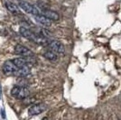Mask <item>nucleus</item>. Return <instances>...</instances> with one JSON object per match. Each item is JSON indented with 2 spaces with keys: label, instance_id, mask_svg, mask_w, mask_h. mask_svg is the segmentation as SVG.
<instances>
[{
  "label": "nucleus",
  "instance_id": "0eeeda50",
  "mask_svg": "<svg viewBox=\"0 0 121 120\" xmlns=\"http://www.w3.org/2000/svg\"><path fill=\"white\" fill-rule=\"evenodd\" d=\"M47 108V106L43 103L36 104V105L32 106L30 108L28 109V114L30 116H36L42 114L43 111H45Z\"/></svg>",
  "mask_w": 121,
  "mask_h": 120
},
{
  "label": "nucleus",
  "instance_id": "1a4fd4ad",
  "mask_svg": "<svg viewBox=\"0 0 121 120\" xmlns=\"http://www.w3.org/2000/svg\"><path fill=\"white\" fill-rule=\"evenodd\" d=\"M42 15H44L45 17H47L48 19H50L51 21H58L60 19V15L59 14L55 12V11H52V10H43L42 12Z\"/></svg>",
  "mask_w": 121,
  "mask_h": 120
},
{
  "label": "nucleus",
  "instance_id": "9b49d317",
  "mask_svg": "<svg viewBox=\"0 0 121 120\" xmlns=\"http://www.w3.org/2000/svg\"><path fill=\"white\" fill-rule=\"evenodd\" d=\"M30 67L28 65H25L24 67H21V68H18L17 71L15 72V76L19 77V78H24V77H26L30 73Z\"/></svg>",
  "mask_w": 121,
  "mask_h": 120
},
{
  "label": "nucleus",
  "instance_id": "f257e3e1",
  "mask_svg": "<svg viewBox=\"0 0 121 120\" xmlns=\"http://www.w3.org/2000/svg\"><path fill=\"white\" fill-rule=\"evenodd\" d=\"M20 34L22 36H24L25 38L28 39V40L33 41L34 43H35L37 44L43 45V46H47L50 41L47 39V37L41 34H36L34 32L31 30L25 28V27H21L20 28Z\"/></svg>",
  "mask_w": 121,
  "mask_h": 120
},
{
  "label": "nucleus",
  "instance_id": "39448f33",
  "mask_svg": "<svg viewBox=\"0 0 121 120\" xmlns=\"http://www.w3.org/2000/svg\"><path fill=\"white\" fill-rule=\"evenodd\" d=\"M19 5L23 10L26 12L27 14H31V15H39L40 14V11L38 10V8H36L35 5H31L28 2H25V1H20L19 2Z\"/></svg>",
  "mask_w": 121,
  "mask_h": 120
},
{
  "label": "nucleus",
  "instance_id": "4468645a",
  "mask_svg": "<svg viewBox=\"0 0 121 120\" xmlns=\"http://www.w3.org/2000/svg\"><path fill=\"white\" fill-rule=\"evenodd\" d=\"M0 98H1V95H0Z\"/></svg>",
  "mask_w": 121,
  "mask_h": 120
},
{
  "label": "nucleus",
  "instance_id": "6e6552de",
  "mask_svg": "<svg viewBox=\"0 0 121 120\" xmlns=\"http://www.w3.org/2000/svg\"><path fill=\"white\" fill-rule=\"evenodd\" d=\"M32 58L33 57H21V58H15L14 60H12V61L14 62L16 67L21 68L24 67L25 65H29L31 61H32Z\"/></svg>",
  "mask_w": 121,
  "mask_h": 120
},
{
  "label": "nucleus",
  "instance_id": "f03ea898",
  "mask_svg": "<svg viewBox=\"0 0 121 120\" xmlns=\"http://www.w3.org/2000/svg\"><path fill=\"white\" fill-rule=\"evenodd\" d=\"M30 94V91L24 86H15L11 90V95L17 99H24Z\"/></svg>",
  "mask_w": 121,
  "mask_h": 120
},
{
  "label": "nucleus",
  "instance_id": "ddd939ff",
  "mask_svg": "<svg viewBox=\"0 0 121 120\" xmlns=\"http://www.w3.org/2000/svg\"><path fill=\"white\" fill-rule=\"evenodd\" d=\"M43 57L49 60H52V61H54V60H57V53H55L54 51H47L43 53Z\"/></svg>",
  "mask_w": 121,
  "mask_h": 120
},
{
  "label": "nucleus",
  "instance_id": "7ed1b4c3",
  "mask_svg": "<svg viewBox=\"0 0 121 120\" xmlns=\"http://www.w3.org/2000/svg\"><path fill=\"white\" fill-rule=\"evenodd\" d=\"M18 70V67L14 64L12 60H6L2 66V71L5 76H13Z\"/></svg>",
  "mask_w": 121,
  "mask_h": 120
},
{
  "label": "nucleus",
  "instance_id": "f8f14e48",
  "mask_svg": "<svg viewBox=\"0 0 121 120\" xmlns=\"http://www.w3.org/2000/svg\"><path fill=\"white\" fill-rule=\"evenodd\" d=\"M5 7L12 14H15V15H20L21 14V11L19 9V7L15 5V4L12 3V2H8V1L5 2Z\"/></svg>",
  "mask_w": 121,
  "mask_h": 120
},
{
  "label": "nucleus",
  "instance_id": "423d86ee",
  "mask_svg": "<svg viewBox=\"0 0 121 120\" xmlns=\"http://www.w3.org/2000/svg\"><path fill=\"white\" fill-rule=\"evenodd\" d=\"M15 53L22 57H34V52L22 44H16L15 47Z\"/></svg>",
  "mask_w": 121,
  "mask_h": 120
},
{
  "label": "nucleus",
  "instance_id": "9d476101",
  "mask_svg": "<svg viewBox=\"0 0 121 120\" xmlns=\"http://www.w3.org/2000/svg\"><path fill=\"white\" fill-rule=\"evenodd\" d=\"M35 18L36 22H37L38 24H40L41 25H43V26L49 27V26H51V25H52V22H51L50 19H48L44 15H40V14H39V15H35Z\"/></svg>",
  "mask_w": 121,
  "mask_h": 120
},
{
  "label": "nucleus",
  "instance_id": "20e7f679",
  "mask_svg": "<svg viewBox=\"0 0 121 120\" xmlns=\"http://www.w3.org/2000/svg\"><path fill=\"white\" fill-rule=\"evenodd\" d=\"M47 46L49 47L51 51H54L55 53H58V54H63L65 52L64 45L59 41H50Z\"/></svg>",
  "mask_w": 121,
  "mask_h": 120
}]
</instances>
